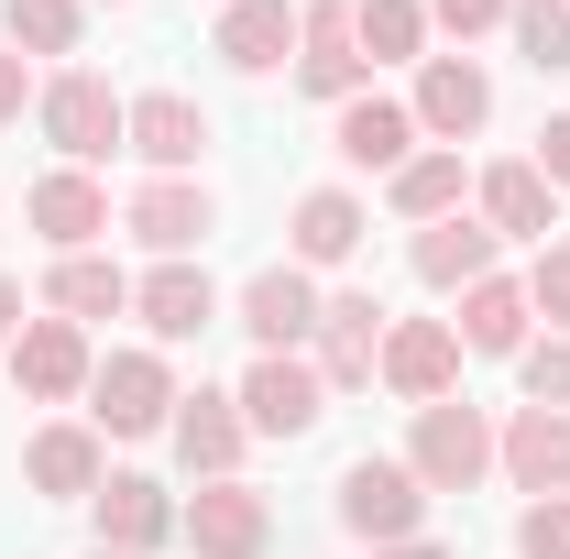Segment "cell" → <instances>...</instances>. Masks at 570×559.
Here are the masks:
<instances>
[{
	"instance_id": "6da1fadb",
	"label": "cell",
	"mask_w": 570,
	"mask_h": 559,
	"mask_svg": "<svg viewBox=\"0 0 570 559\" xmlns=\"http://www.w3.org/2000/svg\"><path fill=\"white\" fill-rule=\"evenodd\" d=\"M395 461H406L428 493H472L483 472H494V418H483L472 395H439V406H417V428H406Z\"/></svg>"
},
{
	"instance_id": "7a4b0ae2",
	"label": "cell",
	"mask_w": 570,
	"mask_h": 559,
	"mask_svg": "<svg viewBox=\"0 0 570 559\" xmlns=\"http://www.w3.org/2000/svg\"><path fill=\"white\" fill-rule=\"evenodd\" d=\"M330 516L352 527L362 549H406V538H417V516H428V483L406 472V461H384V450H362L352 472L330 483Z\"/></svg>"
},
{
	"instance_id": "3957f363",
	"label": "cell",
	"mask_w": 570,
	"mask_h": 559,
	"mask_svg": "<svg viewBox=\"0 0 570 559\" xmlns=\"http://www.w3.org/2000/svg\"><path fill=\"white\" fill-rule=\"evenodd\" d=\"M121 110H132V99H110V77H88V67H56L45 99H33V121H45V143H56L67 165H110V154H121Z\"/></svg>"
},
{
	"instance_id": "277c9868",
	"label": "cell",
	"mask_w": 570,
	"mask_h": 559,
	"mask_svg": "<svg viewBox=\"0 0 570 559\" xmlns=\"http://www.w3.org/2000/svg\"><path fill=\"white\" fill-rule=\"evenodd\" d=\"M165 418H176V373H165V351H110V362L88 373V428H110V439H154Z\"/></svg>"
},
{
	"instance_id": "5b68a950",
	"label": "cell",
	"mask_w": 570,
	"mask_h": 559,
	"mask_svg": "<svg viewBox=\"0 0 570 559\" xmlns=\"http://www.w3.org/2000/svg\"><path fill=\"white\" fill-rule=\"evenodd\" d=\"M318 418H330L318 362H307V351H253V373H242V428H253V439H307Z\"/></svg>"
},
{
	"instance_id": "8992f818",
	"label": "cell",
	"mask_w": 570,
	"mask_h": 559,
	"mask_svg": "<svg viewBox=\"0 0 570 559\" xmlns=\"http://www.w3.org/2000/svg\"><path fill=\"white\" fill-rule=\"evenodd\" d=\"M176 538H187L198 559H264L275 549V504H264L253 483H198L187 504H176Z\"/></svg>"
},
{
	"instance_id": "52a82bcc",
	"label": "cell",
	"mask_w": 570,
	"mask_h": 559,
	"mask_svg": "<svg viewBox=\"0 0 570 559\" xmlns=\"http://www.w3.org/2000/svg\"><path fill=\"white\" fill-rule=\"evenodd\" d=\"M0 362H11V384H22L33 406H77V395H88V373H99V351H88L77 318H22V341L0 351Z\"/></svg>"
},
{
	"instance_id": "ba28073f",
	"label": "cell",
	"mask_w": 570,
	"mask_h": 559,
	"mask_svg": "<svg viewBox=\"0 0 570 559\" xmlns=\"http://www.w3.org/2000/svg\"><path fill=\"white\" fill-rule=\"evenodd\" d=\"M121 231H132V242H154L165 264H187V253L219 231V198L198 187V176H142L132 198H121Z\"/></svg>"
},
{
	"instance_id": "9c48e42d",
	"label": "cell",
	"mask_w": 570,
	"mask_h": 559,
	"mask_svg": "<svg viewBox=\"0 0 570 559\" xmlns=\"http://www.w3.org/2000/svg\"><path fill=\"white\" fill-rule=\"evenodd\" d=\"M296 88L330 99V110L373 88V67H362V45H352V0H307L296 11Z\"/></svg>"
},
{
	"instance_id": "30bf717a",
	"label": "cell",
	"mask_w": 570,
	"mask_h": 559,
	"mask_svg": "<svg viewBox=\"0 0 570 559\" xmlns=\"http://www.w3.org/2000/svg\"><path fill=\"white\" fill-rule=\"evenodd\" d=\"M121 154H142L154 176H198V154H209V110H198L187 88H142L132 110H121Z\"/></svg>"
},
{
	"instance_id": "8fae6325",
	"label": "cell",
	"mask_w": 570,
	"mask_h": 559,
	"mask_svg": "<svg viewBox=\"0 0 570 559\" xmlns=\"http://www.w3.org/2000/svg\"><path fill=\"white\" fill-rule=\"evenodd\" d=\"M384 395H406V406H439V395H461V330L450 318H395L384 330V373H373Z\"/></svg>"
},
{
	"instance_id": "7c38bea8",
	"label": "cell",
	"mask_w": 570,
	"mask_h": 559,
	"mask_svg": "<svg viewBox=\"0 0 570 559\" xmlns=\"http://www.w3.org/2000/svg\"><path fill=\"white\" fill-rule=\"evenodd\" d=\"M406 110H417V143H450V154H461V143L494 121V77L472 67V56H428Z\"/></svg>"
},
{
	"instance_id": "4fadbf2b",
	"label": "cell",
	"mask_w": 570,
	"mask_h": 559,
	"mask_svg": "<svg viewBox=\"0 0 570 559\" xmlns=\"http://www.w3.org/2000/svg\"><path fill=\"white\" fill-rule=\"evenodd\" d=\"M384 330H395V318H384L362 285L330 296V307H318V384H330V395H362V384L384 373Z\"/></svg>"
},
{
	"instance_id": "5bb4252c",
	"label": "cell",
	"mask_w": 570,
	"mask_h": 559,
	"mask_svg": "<svg viewBox=\"0 0 570 559\" xmlns=\"http://www.w3.org/2000/svg\"><path fill=\"white\" fill-rule=\"evenodd\" d=\"M318 275L307 264H264V275L242 285V330H253V351H307L318 341Z\"/></svg>"
},
{
	"instance_id": "9a60e30c",
	"label": "cell",
	"mask_w": 570,
	"mask_h": 559,
	"mask_svg": "<svg viewBox=\"0 0 570 559\" xmlns=\"http://www.w3.org/2000/svg\"><path fill=\"white\" fill-rule=\"evenodd\" d=\"M330 154H341L352 176H395V165L417 154V110L384 99V88H362V99H341V121H330Z\"/></svg>"
},
{
	"instance_id": "2e32d148",
	"label": "cell",
	"mask_w": 570,
	"mask_h": 559,
	"mask_svg": "<svg viewBox=\"0 0 570 559\" xmlns=\"http://www.w3.org/2000/svg\"><path fill=\"white\" fill-rule=\"evenodd\" d=\"M165 439H176V461H187L198 483H242V439H253V428H242V395H209V384L176 395Z\"/></svg>"
},
{
	"instance_id": "e0dca14e",
	"label": "cell",
	"mask_w": 570,
	"mask_h": 559,
	"mask_svg": "<svg viewBox=\"0 0 570 559\" xmlns=\"http://www.w3.org/2000/svg\"><path fill=\"white\" fill-rule=\"evenodd\" d=\"M22 219H33L56 253H99V231H110V187H99L88 165H56V176L22 187Z\"/></svg>"
},
{
	"instance_id": "ac0fdd59",
	"label": "cell",
	"mask_w": 570,
	"mask_h": 559,
	"mask_svg": "<svg viewBox=\"0 0 570 559\" xmlns=\"http://www.w3.org/2000/svg\"><path fill=\"white\" fill-rule=\"evenodd\" d=\"M494 461L515 472V493H570V406H515L494 428Z\"/></svg>"
},
{
	"instance_id": "d6986e66",
	"label": "cell",
	"mask_w": 570,
	"mask_h": 559,
	"mask_svg": "<svg viewBox=\"0 0 570 559\" xmlns=\"http://www.w3.org/2000/svg\"><path fill=\"white\" fill-rule=\"evenodd\" d=\"M362 231H373V209H362L352 187H307L296 219H285V264L330 275V264H352V253H362Z\"/></svg>"
},
{
	"instance_id": "ffe728a7",
	"label": "cell",
	"mask_w": 570,
	"mask_h": 559,
	"mask_svg": "<svg viewBox=\"0 0 570 559\" xmlns=\"http://www.w3.org/2000/svg\"><path fill=\"white\" fill-rule=\"evenodd\" d=\"M132 307H142V330H154V351H176V341H198L219 318V285H209V264L187 253V264H154V275L132 285Z\"/></svg>"
},
{
	"instance_id": "44dd1931",
	"label": "cell",
	"mask_w": 570,
	"mask_h": 559,
	"mask_svg": "<svg viewBox=\"0 0 570 559\" xmlns=\"http://www.w3.org/2000/svg\"><path fill=\"white\" fill-rule=\"evenodd\" d=\"M472 198H483V209H472V219H483L494 242H538V253L560 242V187H549L538 165H494V176H483Z\"/></svg>"
},
{
	"instance_id": "7402d4cb",
	"label": "cell",
	"mask_w": 570,
	"mask_h": 559,
	"mask_svg": "<svg viewBox=\"0 0 570 559\" xmlns=\"http://www.w3.org/2000/svg\"><path fill=\"white\" fill-rule=\"evenodd\" d=\"M22 483L56 493V504H88V493L110 483V461H99V428H77V418L33 428V439H22Z\"/></svg>"
},
{
	"instance_id": "603a6c76",
	"label": "cell",
	"mask_w": 570,
	"mask_h": 559,
	"mask_svg": "<svg viewBox=\"0 0 570 559\" xmlns=\"http://www.w3.org/2000/svg\"><path fill=\"white\" fill-rule=\"evenodd\" d=\"M88 516H99V549H121V559H142V549L176 538V493L142 483V472H110V483L88 493Z\"/></svg>"
},
{
	"instance_id": "cb8c5ba5",
	"label": "cell",
	"mask_w": 570,
	"mask_h": 559,
	"mask_svg": "<svg viewBox=\"0 0 570 559\" xmlns=\"http://www.w3.org/2000/svg\"><path fill=\"white\" fill-rule=\"evenodd\" d=\"M219 67L230 77L296 67V11H285V0H230V11H219Z\"/></svg>"
},
{
	"instance_id": "d4e9b609",
	"label": "cell",
	"mask_w": 570,
	"mask_h": 559,
	"mask_svg": "<svg viewBox=\"0 0 570 559\" xmlns=\"http://www.w3.org/2000/svg\"><path fill=\"white\" fill-rule=\"evenodd\" d=\"M494 275V231L472 209H450V219H428L417 231V285H439V296H461V285H483Z\"/></svg>"
},
{
	"instance_id": "484cf974",
	"label": "cell",
	"mask_w": 570,
	"mask_h": 559,
	"mask_svg": "<svg viewBox=\"0 0 570 559\" xmlns=\"http://www.w3.org/2000/svg\"><path fill=\"white\" fill-rule=\"evenodd\" d=\"M527 318H538L527 285H515V275H483V285H461V318H450V330H461V351L515 362V351H527Z\"/></svg>"
},
{
	"instance_id": "4316f807",
	"label": "cell",
	"mask_w": 570,
	"mask_h": 559,
	"mask_svg": "<svg viewBox=\"0 0 570 559\" xmlns=\"http://www.w3.org/2000/svg\"><path fill=\"white\" fill-rule=\"evenodd\" d=\"M45 307H56V318H77V330H88V318H121V307H132V275H121L110 253H56Z\"/></svg>"
},
{
	"instance_id": "83f0119b",
	"label": "cell",
	"mask_w": 570,
	"mask_h": 559,
	"mask_svg": "<svg viewBox=\"0 0 570 559\" xmlns=\"http://www.w3.org/2000/svg\"><path fill=\"white\" fill-rule=\"evenodd\" d=\"M384 198H395V219H417V231L450 219V209H461V154H450V143H417V154L384 176Z\"/></svg>"
},
{
	"instance_id": "f1b7e54d",
	"label": "cell",
	"mask_w": 570,
	"mask_h": 559,
	"mask_svg": "<svg viewBox=\"0 0 570 559\" xmlns=\"http://www.w3.org/2000/svg\"><path fill=\"white\" fill-rule=\"evenodd\" d=\"M352 45L362 67H395V56L428 67V0H352Z\"/></svg>"
},
{
	"instance_id": "f546056e",
	"label": "cell",
	"mask_w": 570,
	"mask_h": 559,
	"mask_svg": "<svg viewBox=\"0 0 570 559\" xmlns=\"http://www.w3.org/2000/svg\"><path fill=\"white\" fill-rule=\"evenodd\" d=\"M77 33H88V0H0V45L22 56H77Z\"/></svg>"
},
{
	"instance_id": "4dcf8cb0",
	"label": "cell",
	"mask_w": 570,
	"mask_h": 559,
	"mask_svg": "<svg viewBox=\"0 0 570 559\" xmlns=\"http://www.w3.org/2000/svg\"><path fill=\"white\" fill-rule=\"evenodd\" d=\"M504 33H515V56H527L538 77H570V0H515Z\"/></svg>"
},
{
	"instance_id": "1f68e13d",
	"label": "cell",
	"mask_w": 570,
	"mask_h": 559,
	"mask_svg": "<svg viewBox=\"0 0 570 559\" xmlns=\"http://www.w3.org/2000/svg\"><path fill=\"white\" fill-rule=\"evenodd\" d=\"M515 384H527V406H570V341H560V330L515 351Z\"/></svg>"
},
{
	"instance_id": "d6a6232c",
	"label": "cell",
	"mask_w": 570,
	"mask_h": 559,
	"mask_svg": "<svg viewBox=\"0 0 570 559\" xmlns=\"http://www.w3.org/2000/svg\"><path fill=\"white\" fill-rule=\"evenodd\" d=\"M515 559H570V493H527V516H515Z\"/></svg>"
},
{
	"instance_id": "836d02e7",
	"label": "cell",
	"mask_w": 570,
	"mask_h": 559,
	"mask_svg": "<svg viewBox=\"0 0 570 559\" xmlns=\"http://www.w3.org/2000/svg\"><path fill=\"white\" fill-rule=\"evenodd\" d=\"M527 307H538V318L570 341V242H549V253L527 264Z\"/></svg>"
},
{
	"instance_id": "e575fe53",
	"label": "cell",
	"mask_w": 570,
	"mask_h": 559,
	"mask_svg": "<svg viewBox=\"0 0 570 559\" xmlns=\"http://www.w3.org/2000/svg\"><path fill=\"white\" fill-rule=\"evenodd\" d=\"M504 11H515V0H428V33H461V45H472V33H494Z\"/></svg>"
},
{
	"instance_id": "d590c367",
	"label": "cell",
	"mask_w": 570,
	"mask_h": 559,
	"mask_svg": "<svg viewBox=\"0 0 570 559\" xmlns=\"http://www.w3.org/2000/svg\"><path fill=\"white\" fill-rule=\"evenodd\" d=\"M33 99H45V77H33V56H22V45H0V121H22Z\"/></svg>"
},
{
	"instance_id": "8d00e7d4",
	"label": "cell",
	"mask_w": 570,
	"mask_h": 559,
	"mask_svg": "<svg viewBox=\"0 0 570 559\" xmlns=\"http://www.w3.org/2000/svg\"><path fill=\"white\" fill-rule=\"evenodd\" d=\"M527 165H538V176L570 198V110H549V121H538V154H527Z\"/></svg>"
},
{
	"instance_id": "74e56055",
	"label": "cell",
	"mask_w": 570,
	"mask_h": 559,
	"mask_svg": "<svg viewBox=\"0 0 570 559\" xmlns=\"http://www.w3.org/2000/svg\"><path fill=\"white\" fill-rule=\"evenodd\" d=\"M22 341V275H0V351Z\"/></svg>"
},
{
	"instance_id": "f35d334b",
	"label": "cell",
	"mask_w": 570,
	"mask_h": 559,
	"mask_svg": "<svg viewBox=\"0 0 570 559\" xmlns=\"http://www.w3.org/2000/svg\"><path fill=\"white\" fill-rule=\"evenodd\" d=\"M373 559H450V549H428V538H406V549H373Z\"/></svg>"
},
{
	"instance_id": "ab89813d",
	"label": "cell",
	"mask_w": 570,
	"mask_h": 559,
	"mask_svg": "<svg viewBox=\"0 0 570 559\" xmlns=\"http://www.w3.org/2000/svg\"><path fill=\"white\" fill-rule=\"evenodd\" d=\"M88 559H121V549H88Z\"/></svg>"
},
{
	"instance_id": "60d3db41",
	"label": "cell",
	"mask_w": 570,
	"mask_h": 559,
	"mask_svg": "<svg viewBox=\"0 0 570 559\" xmlns=\"http://www.w3.org/2000/svg\"><path fill=\"white\" fill-rule=\"evenodd\" d=\"M219 11H230V0H219Z\"/></svg>"
},
{
	"instance_id": "b9f144b4",
	"label": "cell",
	"mask_w": 570,
	"mask_h": 559,
	"mask_svg": "<svg viewBox=\"0 0 570 559\" xmlns=\"http://www.w3.org/2000/svg\"><path fill=\"white\" fill-rule=\"evenodd\" d=\"M110 11H121V0H110Z\"/></svg>"
}]
</instances>
